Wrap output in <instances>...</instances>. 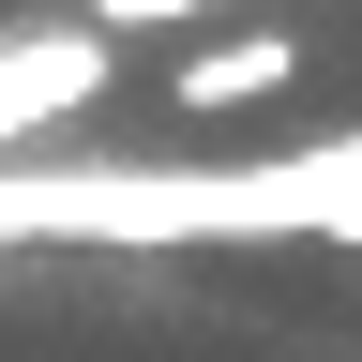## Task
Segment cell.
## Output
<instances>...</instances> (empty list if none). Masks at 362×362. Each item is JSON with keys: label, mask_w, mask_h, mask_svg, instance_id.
Segmentation results:
<instances>
[{"label": "cell", "mask_w": 362, "mask_h": 362, "mask_svg": "<svg viewBox=\"0 0 362 362\" xmlns=\"http://www.w3.org/2000/svg\"><path fill=\"white\" fill-rule=\"evenodd\" d=\"M287 76H302V45H287V30H242V45H197V61H181L166 90L211 121V106H257V90H287Z\"/></svg>", "instance_id": "6da1fadb"}, {"label": "cell", "mask_w": 362, "mask_h": 362, "mask_svg": "<svg viewBox=\"0 0 362 362\" xmlns=\"http://www.w3.org/2000/svg\"><path fill=\"white\" fill-rule=\"evenodd\" d=\"M166 16H211V0H90V30H166Z\"/></svg>", "instance_id": "7a4b0ae2"}]
</instances>
